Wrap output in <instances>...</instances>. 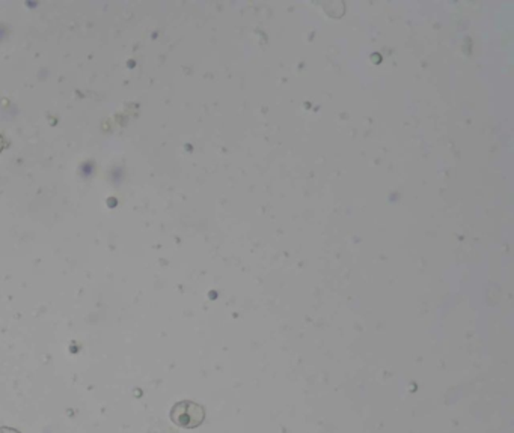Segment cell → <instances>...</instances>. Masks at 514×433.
Segmentation results:
<instances>
[{"instance_id":"6da1fadb","label":"cell","mask_w":514,"mask_h":433,"mask_svg":"<svg viewBox=\"0 0 514 433\" xmlns=\"http://www.w3.org/2000/svg\"><path fill=\"white\" fill-rule=\"evenodd\" d=\"M2 146H4V139L0 137V150H2Z\"/></svg>"}]
</instances>
